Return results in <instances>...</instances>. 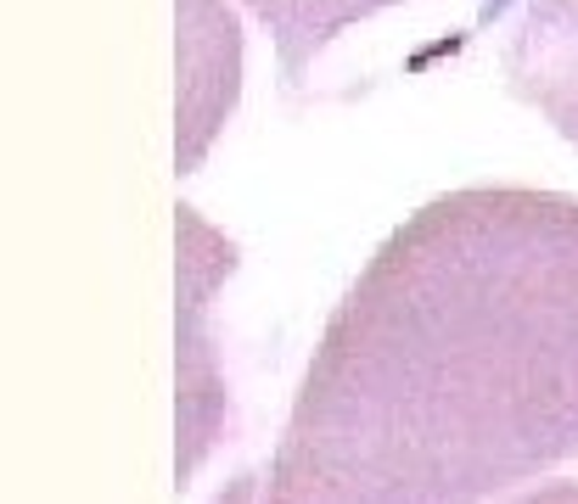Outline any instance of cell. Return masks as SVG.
Here are the masks:
<instances>
[{"label": "cell", "mask_w": 578, "mask_h": 504, "mask_svg": "<svg viewBox=\"0 0 578 504\" xmlns=\"http://www.w3.org/2000/svg\"><path fill=\"white\" fill-rule=\"evenodd\" d=\"M578 454V196L466 185L388 230L265 470L214 504H484Z\"/></svg>", "instance_id": "obj_1"}, {"label": "cell", "mask_w": 578, "mask_h": 504, "mask_svg": "<svg viewBox=\"0 0 578 504\" xmlns=\"http://www.w3.org/2000/svg\"><path fill=\"white\" fill-rule=\"evenodd\" d=\"M505 90L578 146V0H528L505 34Z\"/></svg>", "instance_id": "obj_2"}, {"label": "cell", "mask_w": 578, "mask_h": 504, "mask_svg": "<svg viewBox=\"0 0 578 504\" xmlns=\"http://www.w3.org/2000/svg\"><path fill=\"white\" fill-rule=\"evenodd\" d=\"M180 56H185V146L180 163L203 157L214 124L236 107V23L219 0H180Z\"/></svg>", "instance_id": "obj_3"}, {"label": "cell", "mask_w": 578, "mask_h": 504, "mask_svg": "<svg viewBox=\"0 0 578 504\" xmlns=\"http://www.w3.org/2000/svg\"><path fill=\"white\" fill-rule=\"evenodd\" d=\"M410 0H247V12L270 28L275 40V56H281V74L286 85H304L309 67L326 56L343 34H355L365 23H376L382 12H399ZM511 0H484V12H477V28H489Z\"/></svg>", "instance_id": "obj_4"}, {"label": "cell", "mask_w": 578, "mask_h": 504, "mask_svg": "<svg viewBox=\"0 0 578 504\" xmlns=\"http://www.w3.org/2000/svg\"><path fill=\"white\" fill-rule=\"evenodd\" d=\"M505 504H578V482L556 477V482H528L523 493H511Z\"/></svg>", "instance_id": "obj_5"}]
</instances>
